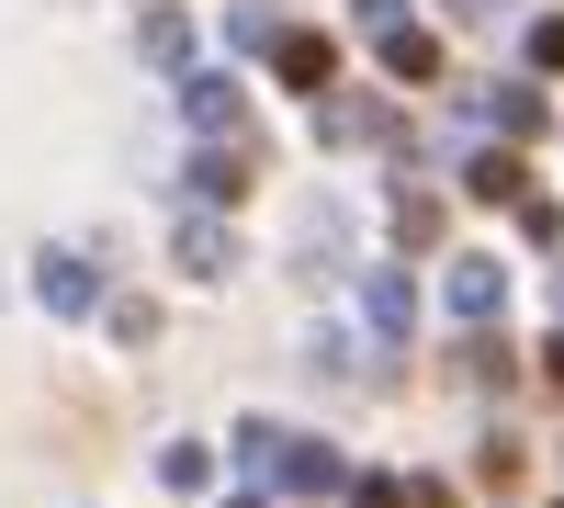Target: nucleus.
<instances>
[{
  "label": "nucleus",
  "mask_w": 564,
  "mask_h": 508,
  "mask_svg": "<svg viewBox=\"0 0 564 508\" xmlns=\"http://www.w3.org/2000/svg\"><path fill=\"white\" fill-rule=\"evenodd\" d=\"M238 464H249V475H271L282 497H339V486H350V464H339L327 441L271 430V419H238Z\"/></svg>",
  "instance_id": "nucleus-1"
},
{
  "label": "nucleus",
  "mask_w": 564,
  "mask_h": 508,
  "mask_svg": "<svg viewBox=\"0 0 564 508\" xmlns=\"http://www.w3.org/2000/svg\"><path fill=\"white\" fill-rule=\"evenodd\" d=\"M181 114H193L204 136H249V90H238V68H193V79H181Z\"/></svg>",
  "instance_id": "nucleus-2"
},
{
  "label": "nucleus",
  "mask_w": 564,
  "mask_h": 508,
  "mask_svg": "<svg viewBox=\"0 0 564 508\" xmlns=\"http://www.w3.org/2000/svg\"><path fill=\"white\" fill-rule=\"evenodd\" d=\"M372 34H384V79H406V90H430V79H441V45L417 34V23H372Z\"/></svg>",
  "instance_id": "nucleus-9"
},
{
  "label": "nucleus",
  "mask_w": 564,
  "mask_h": 508,
  "mask_svg": "<svg viewBox=\"0 0 564 508\" xmlns=\"http://www.w3.org/2000/svg\"><path fill=\"white\" fill-rule=\"evenodd\" d=\"M170 260L193 271V283H226V271H238V226H215V215H181V226H170Z\"/></svg>",
  "instance_id": "nucleus-3"
},
{
  "label": "nucleus",
  "mask_w": 564,
  "mask_h": 508,
  "mask_svg": "<svg viewBox=\"0 0 564 508\" xmlns=\"http://www.w3.org/2000/svg\"><path fill=\"white\" fill-rule=\"evenodd\" d=\"M316 136H327V148H361V136H384V102H361V90H316Z\"/></svg>",
  "instance_id": "nucleus-8"
},
{
  "label": "nucleus",
  "mask_w": 564,
  "mask_h": 508,
  "mask_svg": "<svg viewBox=\"0 0 564 508\" xmlns=\"http://www.w3.org/2000/svg\"><path fill=\"white\" fill-rule=\"evenodd\" d=\"M181 193H193V204H238L249 193V136H238V148H204L193 170H181Z\"/></svg>",
  "instance_id": "nucleus-6"
},
{
  "label": "nucleus",
  "mask_w": 564,
  "mask_h": 508,
  "mask_svg": "<svg viewBox=\"0 0 564 508\" xmlns=\"http://www.w3.org/2000/svg\"><path fill=\"white\" fill-rule=\"evenodd\" d=\"M271 34H282L271 12H226V45H238V57H271Z\"/></svg>",
  "instance_id": "nucleus-14"
},
{
  "label": "nucleus",
  "mask_w": 564,
  "mask_h": 508,
  "mask_svg": "<svg viewBox=\"0 0 564 508\" xmlns=\"http://www.w3.org/2000/svg\"><path fill=\"white\" fill-rule=\"evenodd\" d=\"M226 508H260V497H226Z\"/></svg>",
  "instance_id": "nucleus-21"
},
{
  "label": "nucleus",
  "mask_w": 564,
  "mask_h": 508,
  "mask_svg": "<svg viewBox=\"0 0 564 508\" xmlns=\"http://www.w3.org/2000/svg\"><path fill=\"white\" fill-rule=\"evenodd\" d=\"M531 68H553V79H564V12H542V23H531Z\"/></svg>",
  "instance_id": "nucleus-15"
},
{
  "label": "nucleus",
  "mask_w": 564,
  "mask_h": 508,
  "mask_svg": "<svg viewBox=\"0 0 564 508\" xmlns=\"http://www.w3.org/2000/svg\"><path fill=\"white\" fill-rule=\"evenodd\" d=\"M463 193H475V204H520V193H531V170H520V148H486L475 170H463Z\"/></svg>",
  "instance_id": "nucleus-10"
},
{
  "label": "nucleus",
  "mask_w": 564,
  "mask_h": 508,
  "mask_svg": "<svg viewBox=\"0 0 564 508\" xmlns=\"http://www.w3.org/2000/svg\"><path fill=\"white\" fill-rule=\"evenodd\" d=\"M395 238H406V249H430V238H441V204H430V193H406V204H395Z\"/></svg>",
  "instance_id": "nucleus-13"
},
{
  "label": "nucleus",
  "mask_w": 564,
  "mask_h": 508,
  "mask_svg": "<svg viewBox=\"0 0 564 508\" xmlns=\"http://www.w3.org/2000/svg\"><path fill=\"white\" fill-rule=\"evenodd\" d=\"M497 305H508V260H452V316L463 328H486Z\"/></svg>",
  "instance_id": "nucleus-7"
},
{
  "label": "nucleus",
  "mask_w": 564,
  "mask_h": 508,
  "mask_svg": "<svg viewBox=\"0 0 564 508\" xmlns=\"http://www.w3.org/2000/svg\"><path fill=\"white\" fill-rule=\"evenodd\" d=\"M361 316H372L384 339H406V328H417V294H406V271H372V283H361Z\"/></svg>",
  "instance_id": "nucleus-11"
},
{
  "label": "nucleus",
  "mask_w": 564,
  "mask_h": 508,
  "mask_svg": "<svg viewBox=\"0 0 564 508\" xmlns=\"http://www.w3.org/2000/svg\"><path fill=\"white\" fill-rule=\"evenodd\" d=\"M361 12H372V23H406V0H361Z\"/></svg>",
  "instance_id": "nucleus-18"
},
{
  "label": "nucleus",
  "mask_w": 564,
  "mask_h": 508,
  "mask_svg": "<svg viewBox=\"0 0 564 508\" xmlns=\"http://www.w3.org/2000/svg\"><path fill=\"white\" fill-rule=\"evenodd\" d=\"M34 294H45V316H90V305H102V271H90L79 249H45V271H34Z\"/></svg>",
  "instance_id": "nucleus-4"
},
{
  "label": "nucleus",
  "mask_w": 564,
  "mask_h": 508,
  "mask_svg": "<svg viewBox=\"0 0 564 508\" xmlns=\"http://www.w3.org/2000/svg\"><path fill=\"white\" fill-rule=\"evenodd\" d=\"M271 68L294 90H339V45H327V34H271Z\"/></svg>",
  "instance_id": "nucleus-5"
},
{
  "label": "nucleus",
  "mask_w": 564,
  "mask_h": 508,
  "mask_svg": "<svg viewBox=\"0 0 564 508\" xmlns=\"http://www.w3.org/2000/svg\"><path fill=\"white\" fill-rule=\"evenodd\" d=\"M497 125H508V148H531L553 114H542V90H497Z\"/></svg>",
  "instance_id": "nucleus-12"
},
{
  "label": "nucleus",
  "mask_w": 564,
  "mask_h": 508,
  "mask_svg": "<svg viewBox=\"0 0 564 508\" xmlns=\"http://www.w3.org/2000/svg\"><path fill=\"white\" fill-rule=\"evenodd\" d=\"M406 508H463V497H452L441 475H417V486H406Z\"/></svg>",
  "instance_id": "nucleus-17"
},
{
  "label": "nucleus",
  "mask_w": 564,
  "mask_h": 508,
  "mask_svg": "<svg viewBox=\"0 0 564 508\" xmlns=\"http://www.w3.org/2000/svg\"><path fill=\"white\" fill-rule=\"evenodd\" d=\"M452 12H475V23H497V12H508V0H452Z\"/></svg>",
  "instance_id": "nucleus-19"
},
{
  "label": "nucleus",
  "mask_w": 564,
  "mask_h": 508,
  "mask_svg": "<svg viewBox=\"0 0 564 508\" xmlns=\"http://www.w3.org/2000/svg\"><path fill=\"white\" fill-rule=\"evenodd\" d=\"M350 508H406V486H395V475H361V486H350Z\"/></svg>",
  "instance_id": "nucleus-16"
},
{
  "label": "nucleus",
  "mask_w": 564,
  "mask_h": 508,
  "mask_svg": "<svg viewBox=\"0 0 564 508\" xmlns=\"http://www.w3.org/2000/svg\"><path fill=\"white\" fill-rule=\"evenodd\" d=\"M542 374H553V385H564V339H553V350H542Z\"/></svg>",
  "instance_id": "nucleus-20"
}]
</instances>
